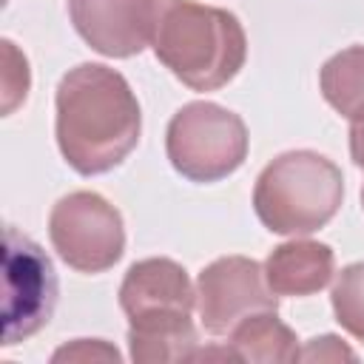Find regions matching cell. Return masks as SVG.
<instances>
[{
  "label": "cell",
  "instance_id": "cell-1",
  "mask_svg": "<svg viewBox=\"0 0 364 364\" xmlns=\"http://www.w3.org/2000/svg\"><path fill=\"white\" fill-rule=\"evenodd\" d=\"M57 145L82 176L114 171L139 142L142 114L128 80L100 63L71 68L57 85Z\"/></svg>",
  "mask_w": 364,
  "mask_h": 364
},
{
  "label": "cell",
  "instance_id": "cell-2",
  "mask_svg": "<svg viewBox=\"0 0 364 364\" xmlns=\"http://www.w3.org/2000/svg\"><path fill=\"white\" fill-rule=\"evenodd\" d=\"M151 46L156 60L193 91L228 85L247 57L239 17L193 0H159Z\"/></svg>",
  "mask_w": 364,
  "mask_h": 364
},
{
  "label": "cell",
  "instance_id": "cell-3",
  "mask_svg": "<svg viewBox=\"0 0 364 364\" xmlns=\"http://www.w3.org/2000/svg\"><path fill=\"white\" fill-rule=\"evenodd\" d=\"M344 176L316 151H287L264 165L253 188L259 222L282 236H307L341 208Z\"/></svg>",
  "mask_w": 364,
  "mask_h": 364
},
{
  "label": "cell",
  "instance_id": "cell-4",
  "mask_svg": "<svg viewBox=\"0 0 364 364\" xmlns=\"http://www.w3.org/2000/svg\"><path fill=\"white\" fill-rule=\"evenodd\" d=\"M165 154L176 173L191 182H219L247 156V128L239 114L216 102L182 105L165 134Z\"/></svg>",
  "mask_w": 364,
  "mask_h": 364
},
{
  "label": "cell",
  "instance_id": "cell-5",
  "mask_svg": "<svg viewBox=\"0 0 364 364\" xmlns=\"http://www.w3.org/2000/svg\"><path fill=\"white\" fill-rule=\"evenodd\" d=\"M48 236L57 256L80 273H102L125 253L119 210L94 191L63 196L48 216Z\"/></svg>",
  "mask_w": 364,
  "mask_h": 364
},
{
  "label": "cell",
  "instance_id": "cell-6",
  "mask_svg": "<svg viewBox=\"0 0 364 364\" xmlns=\"http://www.w3.org/2000/svg\"><path fill=\"white\" fill-rule=\"evenodd\" d=\"M6 270V307H3V344L11 347L48 324L57 304V273L51 259L37 242L6 228L3 245Z\"/></svg>",
  "mask_w": 364,
  "mask_h": 364
},
{
  "label": "cell",
  "instance_id": "cell-7",
  "mask_svg": "<svg viewBox=\"0 0 364 364\" xmlns=\"http://www.w3.org/2000/svg\"><path fill=\"white\" fill-rule=\"evenodd\" d=\"M196 307L210 336H228L239 321L279 307L264 267L247 256H222L196 279Z\"/></svg>",
  "mask_w": 364,
  "mask_h": 364
},
{
  "label": "cell",
  "instance_id": "cell-8",
  "mask_svg": "<svg viewBox=\"0 0 364 364\" xmlns=\"http://www.w3.org/2000/svg\"><path fill=\"white\" fill-rule=\"evenodd\" d=\"M77 34L102 57H134L154 43L159 0H68Z\"/></svg>",
  "mask_w": 364,
  "mask_h": 364
},
{
  "label": "cell",
  "instance_id": "cell-9",
  "mask_svg": "<svg viewBox=\"0 0 364 364\" xmlns=\"http://www.w3.org/2000/svg\"><path fill=\"white\" fill-rule=\"evenodd\" d=\"M196 304V293L182 264L173 259H142L134 262L119 284V307L128 318L159 313V310H182L191 313Z\"/></svg>",
  "mask_w": 364,
  "mask_h": 364
},
{
  "label": "cell",
  "instance_id": "cell-10",
  "mask_svg": "<svg viewBox=\"0 0 364 364\" xmlns=\"http://www.w3.org/2000/svg\"><path fill=\"white\" fill-rule=\"evenodd\" d=\"M333 267L336 256L330 245L293 239L273 247L264 262V279L276 296H310L330 284Z\"/></svg>",
  "mask_w": 364,
  "mask_h": 364
},
{
  "label": "cell",
  "instance_id": "cell-11",
  "mask_svg": "<svg viewBox=\"0 0 364 364\" xmlns=\"http://www.w3.org/2000/svg\"><path fill=\"white\" fill-rule=\"evenodd\" d=\"M131 358L139 364H165V361H193L199 347L196 324L191 313L159 310L134 316L128 327Z\"/></svg>",
  "mask_w": 364,
  "mask_h": 364
},
{
  "label": "cell",
  "instance_id": "cell-12",
  "mask_svg": "<svg viewBox=\"0 0 364 364\" xmlns=\"http://www.w3.org/2000/svg\"><path fill=\"white\" fill-rule=\"evenodd\" d=\"M228 353L233 361H296L301 355L296 333L276 318V310L247 316L230 330Z\"/></svg>",
  "mask_w": 364,
  "mask_h": 364
},
{
  "label": "cell",
  "instance_id": "cell-13",
  "mask_svg": "<svg viewBox=\"0 0 364 364\" xmlns=\"http://www.w3.org/2000/svg\"><path fill=\"white\" fill-rule=\"evenodd\" d=\"M324 100L341 114L353 117L364 108V46H350L333 54L318 74Z\"/></svg>",
  "mask_w": 364,
  "mask_h": 364
},
{
  "label": "cell",
  "instance_id": "cell-14",
  "mask_svg": "<svg viewBox=\"0 0 364 364\" xmlns=\"http://www.w3.org/2000/svg\"><path fill=\"white\" fill-rule=\"evenodd\" d=\"M336 321L355 338L364 341V262L347 264L330 293Z\"/></svg>",
  "mask_w": 364,
  "mask_h": 364
},
{
  "label": "cell",
  "instance_id": "cell-15",
  "mask_svg": "<svg viewBox=\"0 0 364 364\" xmlns=\"http://www.w3.org/2000/svg\"><path fill=\"white\" fill-rule=\"evenodd\" d=\"M3 114H11L28 94V63L11 40H3Z\"/></svg>",
  "mask_w": 364,
  "mask_h": 364
},
{
  "label": "cell",
  "instance_id": "cell-16",
  "mask_svg": "<svg viewBox=\"0 0 364 364\" xmlns=\"http://www.w3.org/2000/svg\"><path fill=\"white\" fill-rule=\"evenodd\" d=\"M51 358L54 361H119V353L102 338H77L74 344L60 347Z\"/></svg>",
  "mask_w": 364,
  "mask_h": 364
},
{
  "label": "cell",
  "instance_id": "cell-17",
  "mask_svg": "<svg viewBox=\"0 0 364 364\" xmlns=\"http://www.w3.org/2000/svg\"><path fill=\"white\" fill-rule=\"evenodd\" d=\"M299 358H307V361H336V358H355V353L350 347L341 344L338 336H321V338H313Z\"/></svg>",
  "mask_w": 364,
  "mask_h": 364
},
{
  "label": "cell",
  "instance_id": "cell-18",
  "mask_svg": "<svg viewBox=\"0 0 364 364\" xmlns=\"http://www.w3.org/2000/svg\"><path fill=\"white\" fill-rule=\"evenodd\" d=\"M350 156L358 168H364V108L350 117Z\"/></svg>",
  "mask_w": 364,
  "mask_h": 364
},
{
  "label": "cell",
  "instance_id": "cell-19",
  "mask_svg": "<svg viewBox=\"0 0 364 364\" xmlns=\"http://www.w3.org/2000/svg\"><path fill=\"white\" fill-rule=\"evenodd\" d=\"M361 205H364V188H361Z\"/></svg>",
  "mask_w": 364,
  "mask_h": 364
}]
</instances>
